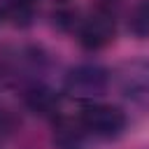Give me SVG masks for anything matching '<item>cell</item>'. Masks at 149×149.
<instances>
[{
  "label": "cell",
  "instance_id": "cell-1",
  "mask_svg": "<svg viewBox=\"0 0 149 149\" xmlns=\"http://www.w3.org/2000/svg\"><path fill=\"white\" fill-rule=\"evenodd\" d=\"M126 114L112 105H88L81 112V128L100 140H114L126 130Z\"/></svg>",
  "mask_w": 149,
  "mask_h": 149
},
{
  "label": "cell",
  "instance_id": "cell-2",
  "mask_svg": "<svg viewBox=\"0 0 149 149\" xmlns=\"http://www.w3.org/2000/svg\"><path fill=\"white\" fill-rule=\"evenodd\" d=\"M109 84V72L98 65V63H81L72 68L65 77V88L68 93L77 98H93L100 95Z\"/></svg>",
  "mask_w": 149,
  "mask_h": 149
},
{
  "label": "cell",
  "instance_id": "cell-3",
  "mask_svg": "<svg viewBox=\"0 0 149 149\" xmlns=\"http://www.w3.org/2000/svg\"><path fill=\"white\" fill-rule=\"evenodd\" d=\"M121 95L133 105H149V61H128L116 77Z\"/></svg>",
  "mask_w": 149,
  "mask_h": 149
},
{
  "label": "cell",
  "instance_id": "cell-4",
  "mask_svg": "<svg viewBox=\"0 0 149 149\" xmlns=\"http://www.w3.org/2000/svg\"><path fill=\"white\" fill-rule=\"evenodd\" d=\"M114 33H116L114 14L109 9H98L88 19H84V23L79 26V42L81 47L95 51V49L107 47L114 40Z\"/></svg>",
  "mask_w": 149,
  "mask_h": 149
},
{
  "label": "cell",
  "instance_id": "cell-5",
  "mask_svg": "<svg viewBox=\"0 0 149 149\" xmlns=\"http://www.w3.org/2000/svg\"><path fill=\"white\" fill-rule=\"evenodd\" d=\"M54 147L56 149H84V130L74 123H58L54 133Z\"/></svg>",
  "mask_w": 149,
  "mask_h": 149
},
{
  "label": "cell",
  "instance_id": "cell-6",
  "mask_svg": "<svg viewBox=\"0 0 149 149\" xmlns=\"http://www.w3.org/2000/svg\"><path fill=\"white\" fill-rule=\"evenodd\" d=\"M26 102H28L35 112H40V114H49V112H54V109L58 107V98H56L49 88H44V86H33V88L26 93Z\"/></svg>",
  "mask_w": 149,
  "mask_h": 149
},
{
  "label": "cell",
  "instance_id": "cell-7",
  "mask_svg": "<svg viewBox=\"0 0 149 149\" xmlns=\"http://www.w3.org/2000/svg\"><path fill=\"white\" fill-rule=\"evenodd\" d=\"M128 28L133 35L137 37H149V0L137 5L130 14V21H128Z\"/></svg>",
  "mask_w": 149,
  "mask_h": 149
}]
</instances>
